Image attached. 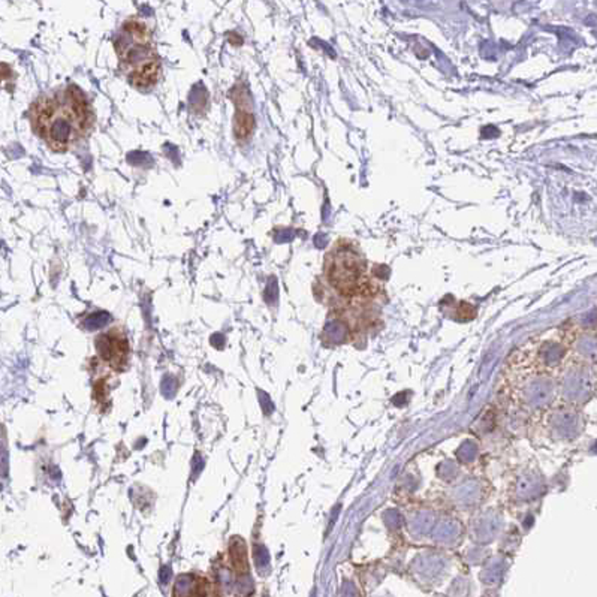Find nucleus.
<instances>
[{
    "label": "nucleus",
    "instance_id": "1",
    "mask_svg": "<svg viewBox=\"0 0 597 597\" xmlns=\"http://www.w3.org/2000/svg\"><path fill=\"white\" fill-rule=\"evenodd\" d=\"M93 120L87 98L72 84L44 93L30 108L34 134L57 153L66 151L81 141L90 132Z\"/></svg>",
    "mask_w": 597,
    "mask_h": 597
},
{
    "label": "nucleus",
    "instance_id": "2",
    "mask_svg": "<svg viewBox=\"0 0 597 597\" xmlns=\"http://www.w3.org/2000/svg\"><path fill=\"white\" fill-rule=\"evenodd\" d=\"M114 48L120 71L135 87H151L159 80L160 60L153 32L145 21L136 17L127 19L116 34Z\"/></svg>",
    "mask_w": 597,
    "mask_h": 597
},
{
    "label": "nucleus",
    "instance_id": "3",
    "mask_svg": "<svg viewBox=\"0 0 597 597\" xmlns=\"http://www.w3.org/2000/svg\"><path fill=\"white\" fill-rule=\"evenodd\" d=\"M325 274L343 295L353 297L368 288L367 261L357 249L337 244L325 258Z\"/></svg>",
    "mask_w": 597,
    "mask_h": 597
},
{
    "label": "nucleus",
    "instance_id": "4",
    "mask_svg": "<svg viewBox=\"0 0 597 597\" xmlns=\"http://www.w3.org/2000/svg\"><path fill=\"white\" fill-rule=\"evenodd\" d=\"M98 348L105 359L108 358L122 361L127 353V342L125 337L120 335L117 331H111L99 337Z\"/></svg>",
    "mask_w": 597,
    "mask_h": 597
},
{
    "label": "nucleus",
    "instance_id": "5",
    "mask_svg": "<svg viewBox=\"0 0 597 597\" xmlns=\"http://www.w3.org/2000/svg\"><path fill=\"white\" fill-rule=\"evenodd\" d=\"M253 114L249 109H243L241 107H237L235 122H233V131H235V136L240 140H246V138L252 134L253 131Z\"/></svg>",
    "mask_w": 597,
    "mask_h": 597
},
{
    "label": "nucleus",
    "instance_id": "6",
    "mask_svg": "<svg viewBox=\"0 0 597 597\" xmlns=\"http://www.w3.org/2000/svg\"><path fill=\"white\" fill-rule=\"evenodd\" d=\"M232 558L233 563L238 567V570L241 572H246L247 570V554H246V548L244 545L238 542V545H233L232 547Z\"/></svg>",
    "mask_w": 597,
    "mask_h": 597
}]
</instances>
